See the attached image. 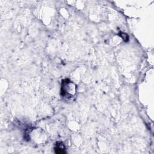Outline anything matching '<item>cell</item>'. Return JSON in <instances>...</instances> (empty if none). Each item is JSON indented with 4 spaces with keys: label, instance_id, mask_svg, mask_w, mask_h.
Returning <instances> with one entry per match:
<instances>
[{
    "label": "cell",
    "instance_id": "6da1fadb",
    "mask_svg": "<svg viewBox=\"0 0 154 154\" xmlns=\"http://www.w3.org/2000/svg\"><path fill=\"white\" fill-rule=\"evenodd\" d=\"M76 93V85L68 79L62 81L61 88V96L66 101L73 99Z\"/></svg>",
    "mask_w": 154,
    "mask_h": 154
},
{
    "label": "cell",
    "instance_id": "7a4b0ae2",
    "mask_svg": "<svg viewBox=\"0 0 154 154\" xmlns=\"http://www.w3.org/2000/svg\"><path fill=\"white\" fill-rule=\"evenodd\" d=\"M55 153H64L65 152V146L63 143L58 142L55 147Z\"/></svg>",
    "mask_w": 154,
    "mask_h": 154
},
{
    "label": "cell",
    "instance_id": "3957f363",
    "mask_svg": "<svg viewBox=\"0 0 154 154\" xmlns=\"http://www.w3.org/2000/svg\"><path fill=\"white\" fill-rule=\"evenodd\" d=\"M119 35L123 39H124L125 41H126V42H127V41L128 40V36L126 34L120 33Z\"/></svg>",
    "mask_w": 154,
    "mask_h": 154
}]
</instances>
